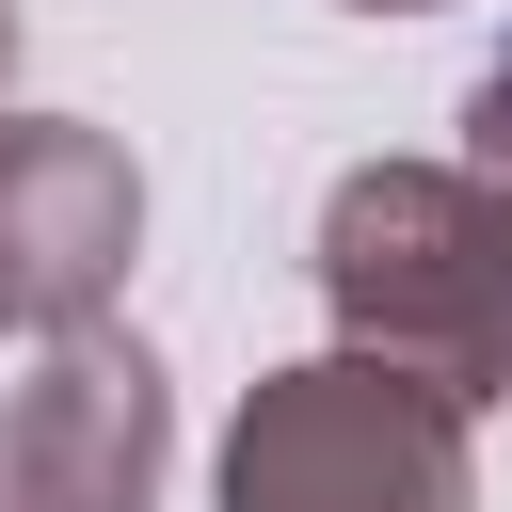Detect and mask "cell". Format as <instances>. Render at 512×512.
Segmentation results:
<instances>
[{"mask_svg":"<svg viewBox=\"0 0 512 512\" xmlns=\"http://www.w3.org/2000/svg\"><path fill=\"white\" fill-rule=\"evenodd\" d=\"M320 304L336 352L416 368L464 416L512 400V208L464 160H352L320 192Z\"/></svg>","mask_w":512,"mask_h":512,"instance_id":"cell-1","label":"cell"},{"mask_svg":"<svg viewBox=\"0 0 512 512\" xmlns=\"http://www.w3.org/2000/svg\"><path fill=\"white\" fill-rule=\"evenodd\" d=\"M224 512H480V448L464 400L368 352H304L272 384H240L224 416Z\"/></svg>","mask_w":512,"mask_h":512,"instance_id":"cell-2","label":"cell"},{"mask_svg":"<svg viewBox=\"0 0 512 512\" xmlns=\"http://www.w3.org/2000/svg\"><path fill=\"white\" fill-rule=\"evenodd\" d=\"M144 256V176L80 112H0V336H96Z\"/></svg>","mask_w":512,"mask_h":512,"instance_id":"cell-3","label":"cell"},{"mask_svg":"<svg viewBox=\"0 0 512 512\" xmlns=\"http://www.w3.org/2000/svg\"><path fill=\"white\" fill-rule=\"evenodd\" d=\"M176 384L144 336H48L32 384H0V512H160Z\"/></svg>","mask_w":512,"mask_h":512,"instance_id":"cell-4","label":"cell"},{"mask_svg":"<svg viewBox=\"0 0 512 512\" xmlns=\"http://www.w3.org/2000/svg\"><path fill=\"white\" fill-rule=\"evenodd\" d=\"M464 176H480V192L512 208V48H496V64L464 80Z\"/></svg>","mask_w":512,"mask_h":512,"instance_id":"cell-5","label":"cell"},{"mask_svg":"<svg viewBox=\"0 0 512 512\" xmlns=\"http://www.w3.org/2000/svg\"><path fill=\"white\" fill-rule=\"evenodd\" d=\"M352 16H432V0H352Z\"/></svg>","mask_w":512,"mask_h":512,"instance_id":"cell-6","label":"cell"},{"mask_svg":"<svg viewBox=\"0 0 512 512\" xmlns=\"http://www.w3.org/2000/svg\"><path fill=\"white\" fill-rule=\"evenodd\" d=\"M0 80H16V0H0Z\"/></svg>","mask_w":512,"mask_h":512,"instance_id":"cell-7","label":"cell"}]
</instances>
